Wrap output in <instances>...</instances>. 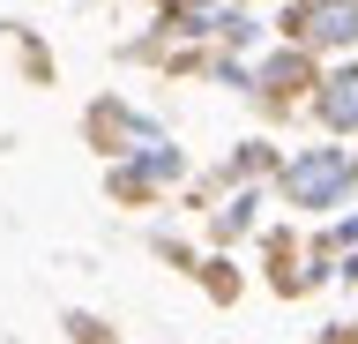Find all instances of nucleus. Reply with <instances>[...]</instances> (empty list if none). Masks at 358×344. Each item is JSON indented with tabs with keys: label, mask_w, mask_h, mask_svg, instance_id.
I'll list each match as a JSON object with an SVG mask.
<instances>
[{
	"label": "nucleus",
	"mask_w": 358,
	"mask_h": 344,
	"mask_svg": "<svg viewBox=\"0 0 358 344\" xmlns=\"http://www.w3.org/2000/svg\"><path fill=\"white\" fill-rule=\"evenodd\" d=\"M313 120H321L329 135H358V60L313 75Z\"/></svg>",
	"instance_id": "4"
},
{
	"label": "nucleus",
	"mask_w": 358,
	"mask_h": 344,
	"mask_svg": "<svg viewBox=\"0 0 358 344\" xmlns=\"http://www.w3.org/2000/svg\"><path fill=\"white\" fill-rule=\"evenodd\" d=\"M284 38L299 53H343V46H358V0H291V8H284Z\"/></svg>",
	"instance_id": "2"
},
{
	"label": "nucleus",
	"mask_w": 358,
	"mask_h": 344,
	"mask_svg": "<svg viewBox=\"0 0 358 344\" xmlns=\"http://www.w3.org/2000/svg\"><path fill=\"white\" fill-rule=\"evenodd\" d=\"M299 90H313V53H299V46H291V53H276V60L254 75V97H262L268 113H276V105H291Z\"/></svg>",
	"instance_id": "5"
},
{
	"label": "nucleus",
	"mask_w": 358,
	"mask_h": 344,
	"mask_svg": "<svg viewBox=\"0 0 358 344\" xmlns=\"http://www.w3.org/2000/svg\"><path fill=\"white\" fill-rule=\"evenodd\" d=\"M358 187V158L351 150H299L291 165H276V195L291 209H336Z\"/></svg>",
	"instance_id": "1"
},
{
	"label": "nucleus",
	"mask_w": 358,
	"mask_h": 344,
	"mask_svg": "<svg viewBox=\"0 0 358 344\" xmlns=\"http://www.w3.org/2000/svg\"><path fill=\"white\" fill-rule=\"evenodd\" d=\"M246 225H254V202H246V195H239V202H231V209H224V217H217V240H231V232H246Z\"/></svg>",
	"instance_id": "6"
},
{
	"label": "nucleus",
	"mask_w": 358,
	"mask_h": 344,
	"mask_svg": "<svg viewBox=\"0 0 358 344\" xmlns=\"http://www.w3.org/2000/svg\"><path fill=\"white\" fill-rule=\"evenodd\" d=\"M127 158L134 165H112V195H120V202H150V195H164V187H172L179 180V172H187V165H179V150H172V142H142V150H127Z\"/></svg>",
	"instance_id": "3"
}]
</instances>
